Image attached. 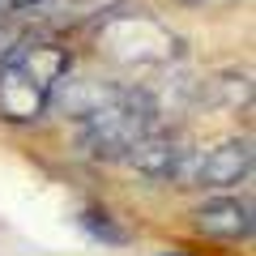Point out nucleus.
I'll use <instances>...</instances> for the list:
<instances>
[{
	"instance_id": "f257e3e1",
	"label": "nucleus",
	"mask_w": 256,
	"mask_h": 256,
	"mask_svg": "<svg viewBox=\"0 0 256 256\" xmlns=\"http://www.w3.org/2000/svg\"><path fill=\"white\" fill-rule=\"evenodd\" d=\"M73 68V52L47 38H22V47L0 64V120L38 124L52 107V90Z\"/></svg>"
},
{
	"instance_id": "f03ea898",
	"label": "nucleus",
	"mask_w": 256,
	"mask_h": 256,
	"mask_svg": "<svg viewBox=\"0 0 256 256\" xmlns=\"http://www.w3.org/2000/svg\"><path fill=\"white\" fill-rule=\"evenodd\" d=\"M98 52L124 68H158L175 60L180 38L150 9H111L98 18Z\"/></svg>"
},
{
	"instance_id": "7ed1b4c3",
	"label": "nucleus",
	"mask_w": 256,
	"mask_h": 256,
	"mask_svg": "<svg viewBox=\"0 0 256 256\" xmlns=\"http://www.w3.org/2000/svg\"><path fill=\"white\" fill-rule=\"evenodd\" d=\"M158 107L150 90H120L107 107H98L90 120H82V150L90 158H107V162H120L128 150L137 146L146 132L158 128Z\"/></svg>"
},
{
	"instance_id": "20e7f679",
	"label": "nucleus",
	"mask_w": 256,
	"mask_h": 256,
	"mask_svg": "<svg viewBox=\"0 0 256 256\" xmlns=\"http://www.w3.org/2000/svg\"><path fill=\"white\" fill-rule=\"evenodd\" d=\"M252 175V141L248 137H226L210 154H192L180 162L175 184L180 188H201V192H226Z\"/></svg>"
},
{
	"instance_id": "39448f33",
	"label": "nucleus",
	"mask_w": 256,
	"mask_h": 256,
	"mask_svg": "<svg viewBox=\"0 0 256 256\" xmlns=\"http://www.w3.org/2000/svg\"><path fill=\"white\" fill-rule=\"evenodd\" d=\"M184 158H188V146H184V137L158 124L154 132H146V137H141L137 146L128 150L120 162H124L132 175L150 180V184H175V175H180V162H184Z\"/></svg>"
},
{
	"instance_id": "423d86ee",
	"label": "nucleus",
	"mask_w": 256,
	"mask_h": 256,
	"mask_svg": "<svg viewBox=\"0 0 256 256\" xmlns=\"http://www.w3.org/2000/svg\"><path fill=\"white\" fill-rule=\"evenodd\" d=\"M124 86L116 82H98V77H73V68L56 82L52 90V107L47 111H60V116H73V120H90L98 107H107Z\"/></svg>"
},
{
	"instance_id": "0eeeda50",
	"label": "nucleus",
	"mask_w": 256,
	"mask_h": 256,
	"mask_svg": "<svg viewBox=\"0 0 256 256\" xmlns=\"http://www.w3.org/2000/svg\"><path fill=\"white\" fill-rule=\"evenodd\" d=\"M192 226L214 239H248L252 235V205L239 196H210L192 210Z\"/></svg>"
},
{
	"instance_id": "6e6552de",
	"label": "nucleus",
	"mask_w": 256,
	"mask_h": 256,
	"mask_svg": "<svg viewBox=\"0 0 256 256\" xmlns=\"http://www.w3.org/2000/svg\"><path fill=\"white\" fill-rule=\"evenodd\" d=\"M124 0H38L30 4V18L47 22V26H82V22H98L111 9H120Z\"/></svg>"
},
{
	"instance_id": "1a4fd4ad",
	"label": "nucleus",
	"mask_w": 256,
	"mask_h": 256,
	"mask_svg": "<svg viewBox=\"0 0 256 256\" xmlns=\"http://www.w3.org/2000/svg\"><path fill=\"white\" fill-rule=\"evenodd\" d=\"M248 94H252L248 73H218V77L196 82V102H205V107H214V111H239V107H248Z\"/></svg>"
},
{
	"instance_id": "9d476101",
	"label": "nucleus",
	"mask_w": 256,
	"mask_h": 256,
	"mask_svg": "<svg viewBox=\"0 0 256 256\" xmlns=\"http://www.w3.org/2000/svg\"><path fill=\"white\" fill-rule=\"evenodd\" d=\"M77 222H82V230H90L98 244L107 248H128L132 244V235H128L124 226H116V218H111L107 210H98V205H86L82 214H77Z\"/></svg>"
},
{
	"instance_id": "9b49d317",
	"label": "nucleus",
	"mask_w": 256,
	"mask_h": 256,
	"mask_svg": "<svg viewBox=\"0 0 256 256\" xmlns=\"http://www.w3.org/2000/svg\"><path fill=\"white\" fill-rule=\"evenodd\" d=\"M22 38H26V34H22L18 26H4V22H0V64H4V60L22 47Z\"/></svg>"
},
{
	"instance_id": "f8f14e48",
	"label": "nucleus",
	"mask_w": 256,
	"mask_h": 256,
	"mask_svg": "<svg viewBox=\"0 0 256 256\" xmlns=\"http://www.w3.org/2000/svg\"><path fill=\"white\" fill-rule=\"evenodd\" d=\"M30 4H38V0H0V13H26Z\"/></svg>"
},
{
	"instance_id": "ddd939ff",
	"label": "nucleus",
	"mask_w": 256,
	"mask_h": 256,
	"mask_svg": "<svg viewBox=\"0 0 256 256\" xmlns=\"http://www.w3.org/2000/svg\"><path fill=\"white\" fill-rule=\"evenodd\" d=\"M184 4H192V9H230L235 0H184Z\"/></svg>"
},
{
	"instance_id": "4468645a",
	"label": "nucleus",
	"mask_w": 256,
	"mask_h": 256,
	"mask_svg": "<svg viewBox=\"0 0 256 256\" xmlns=\"http://www.w3.org/2000/svg\"><path fill=\"white\" fill-rule=\"evenodd\" d=\"M0 22H4V13H0Z\"/></svg>"
}]
</instances>
